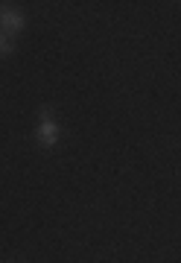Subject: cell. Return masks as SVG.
Instances as JSON below:
<instances>
[{
    "label": "cell",
    "mask_w": 181,
    "mask_h": 263,
    "mask_svg": "<svg viewBox=\"0 0 181 263\" xmlns=\"http://www.w3.org/2000/svg\"><path fill=\"white\" fill-rule=\"evenodd\" d=\"M3 41H6V38H3V32H0V44H3Z\"/></svg>",
    "instance_id": "3"
},
{
    "label": "cell",
    "mask_w": 181,
    "mask_h": 263,
    "mask_svg": "<svg viewBox=\"0 0 181 263\" xmlns=\"http://www.w3.org/2000/svg\"><path fill=\"white\" fill-rule=\"evenodd\" d=\"M35 138H38V143L44 146V149H53V146H56V141H58V126H56V120H53L50 108H41L38 132H35Z\"/></svg>",
    "instance_id": "1"
},
{
    "label": "cell",
    "mask_w": 181,
    "mask_h": 263,
    "mask_svg": "<svg viewBox=\"0 0 181 263\" xmlns=\"http://www.w3.org/2000/svg\"><path fill=\"white\" fill-rule=\"evenodd\" d=\"M0 29H6L9 35H18L24 29V15L9 9V6H0Z\"/></svg>",
    "instance_id": "2"
}]
</instances>
